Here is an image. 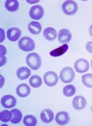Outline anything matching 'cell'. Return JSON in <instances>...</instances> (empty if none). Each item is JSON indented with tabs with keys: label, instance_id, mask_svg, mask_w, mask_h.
I'll return each mask as SVG.
<instances>
[{
	"label": "cell",
	"instance_id": "9",
	"mask_svg": "<svg viewBox=\"0 0 92 126\" xmlns=\"http://www.w3.org/2000/svg\"><path fill=\"white\" fill-rule=\"evenodd\" d=\"M7 38L11 42L17 41L21 36V30L17 27H11L7 31Z\"/></svg>",
	"mask_w": 92,
	"mask_h": 126
},
{
	"label": "cell",
	"instance_id": "21",
	"mask_svg": "<svg viewBox=\"0 0 92 126\" xmlns=\"http://www.w3.org/2000/svg\"><path fill=\"white\" fill-rule=\"evenodd\" d=\"M29 83L34 88H39L42 84V80L39 76L37 75H34L30 78Z\"/></svg>",
	"mask_w": 92,
	"mask_h": 126
},
{
	"label": "cell",
	"instance_id": "14",
	"mask_svg": "<svg viewBox=\"0 0 92 126\" xmlns=\"http://www.w3.org/2000/svg\"><path fill=\"white\" fill-rule=\"evenodd\" d=\"M31 89L27 84L23 83L19 85L16 89V93L21 97H25L30 93Z\"/></svg>",
	"mask_w": 92,
	"mask_h": 126
},
{
	"label": "cell",
	"instance_id": "10",
	"mask_svg": "<svg viewBox=\"0 0 92 126\" xmlns=\"http://www.w3.org/2000/svg\"><path fill=\"white\" fill-rule=\"evenodd\" d=\"M55 121L60 126H64L67 124L70 121L69 113L66 111L59 112L55 116Z\"/></svg>",
	"mask_w": 92,
	"mask_h": 126
},
{
	"label": "cell",
	"instance_id": "6",
	"mask_svg": "<svg viewBox=\"0 0 92 126\" xmlns=\"http://www.w3.org/2000/svg\"><path fill=\"white\" fill-rule=\"evenodd\" d=\"M44 80L46 85L49 87H53L57 83L59 78L54 72L49 71L46 72L44 76Z\"/></svg>",
	"mask_w": 92,
	"mask_h": 126
},
{
	"label": "cell",
	"instance_id": "4",
	"mask_svg": "<svg viewBox=\"0 0 92 126\" xmlns=\"http://www.w3.org/2000/svg\"><path fill=\"white\" fill-rule=\"evenodd\" d=\"M62 10L67 15L75 14L78 10V5L74 0H66L62 5Z\"/></svg>",
	"mask_w": 92,
	"mask_h": 126
},
{
	"label": "cell",
	"instance_id": "18",
	"mask_svg": "<svg viewBox=\"0 0 92 126\" xmlns=\"http://www.w3.org/2000/svg\"><path fill=\"white\" fill-rule=\"evenodd\" d=\"M69 49V46L68 44H65L62 46L52 50L50 52L49 54L51 56L53 57H57L62 56Z\"/></svg>",
	"mask_w": 92,
	"mask_h": 126
},
{
	"label": "cell",
	"instance_id": "22",
	"mask_svg": "<svg viewBox=\"0 0 92 126\" xmlns=\"http://www.w3.org/2000/svg\"><path fill=\"white\" fill-rule=\"evenodd\" d=\"M23 123L25 126H36L37 123L36 118L33 115H28L25 116L23 119Z\"/></svg>",
	"mask_w": 92,
	"mask_h": 126
},
{
	"label": "cell",
	"instance_id": "16",
	"mask_svg": "<svg viewBox=\"0 0 92 126\" xmlns=\"http://www.w3.org/2000/svg\"><path fill=\"white\" fill-rule=\"evenodd\" d=\"M31 75V70L26 67H22L17 71V76L19 79L25 80Z\"/></svg>",
	"mask_w": 92,
	"mask_h": 126
},
{
	"label": "cell",
	"instance_id": "23",
	"mask_svg": "<svg viewBox=\"0 0 92 126\" xmlns=\"http://www.w3.org/2000/svg\"><path fill=\"white\" fill-rule=\"evenodd\" d=\"M12 117V112L8 110H3L0 113V120L3 122H8L11 121Z\"/></svg>",
	"mask_w": 92,
	"mask_h": 126
},
{
	"label": "cell",
	"instance_id": "26",
	"mask_svg": "<svg viewBox=\"0 0 92 126\" xmlns=\"http://www.w3.org/2000/svg\"><path fill=\"white\" fill-rule=\"evenodd\" d=\"M86 49L87 51L92 54V42H88L86 45Z\"/></svg>",
	"mask_w": 92,
	"mask_h": 126
},
{
	"label": "cell",
	"instance_id": "15",
	"mask_svg": "<svg viewBox=\"0 0 92 126\" xmlns=\"http://www.w3.org/2000/svg\"><path fill=\"white\" fill-rule=\"evenodd\" d=\"M43 36L46 40L53 41L57 38V31L52 27H47L44 30Z\"/></svg>",
	"mask_w": 92,
	"mask_h": 126
},
{
	"label": "cell",
	"instance_id": "17",
	"mask_svg": "<svg viewBox=\"0 0 92 126\" xmlns=\"http://www.w3.org/2000/svg\"><path fill=\"white\" fill-rule=\"evenodd\" d=\"M28 29L31 33L34 35H38L41 31L42 26L38 22L32 21L29 24Z\"/></svg>",
	"mask_w": 92,
	"mask_h": 126
},
{
	"label": "cell",
	"instance_id": "20",
	"mask_svg": "<svg viewBox=\"0 0 92 126\" xmlns=\"http://www.w3.org/2000/svg\"><path fill=\"white\" fill-rule=\"evenodd\" d=\"M13 114V117L11 120V122L13 124H18L21 122L23 118V114L20 110L17 109H14L11 110Z\"/></svg>",
	"mask_w": 92,
	"mask_h": 126
},
{
	"label": "cell",
	"instance_id": "5",
	"mask_svg": "<svg viewBox=\"0 0 92 126\" xmlns=\"http://www.w3.org/2000/svg\"><path fill=\"white\" fill-rule=\"evenodd\" d=\"M44 14V9L40 5H35L32 6L29 11L30 17L33 20H39Z\"/></svg>",
	"mask_w": 92,
	"mask_h": 126
},
{
	"label": "cell",
	"instance_id": "11",
	"mask_svg": "<svg viewBox=\"0 0 92 126\" xmlns=\"http://www.w3.org/2000/svg\"><path fill=\"white\" fill-rule=\"evenodd\" d=\"M72 35L69 30L66 28L62 29L58 32V40L61 43H66L70 41Z\"/></svg>",
	"mask_w": 92,
	"mask_h": 126
},
{
	"label": "cell",
	"instance_id": "31",
	"mask_svg": "<svg viewBox=\"0 0 92 126\" xmlns=\"http://www.w3.org/2000/svg\"><path fill=\"white\" fill-rule=\"evenodd\" d=\"M91 66H92V61H91Z\"/></svg>",
	"mask_w": 92,
	"mask_h": 126
},
{
	"label": "cell",
	"instance_id": "2",
	"mask_svg": "<svg viewBox=\"0 0 92 126\" xmlns=\"http://www.w3.org/2000/svg\"><path fill=\"white\" fill-rule=\"evenodd\" d=\"M19 48L23 51H32L35 48V43L34 41L28 37H24L21 39L18 43Z\"/></svg>",
	"mask_w": 92,
	"mask_h": 126
},
{
	"label": "cell",
	"instance_id": "32",
	"mask_svg": "<svg viewBox=\"0 0 92 126\" xmlns=\"http://www.w3.org/2000/svg\"><path fill=\"white\" fill-rule=\"evenodd\" d=\"M91 111H92V107H91Z\"/></svg>",
	"mask_w": 92,
	"mask_h": 126
},
{
	"label": "cell",
	"instance_id": "30",
	"mask_svg": "<svg viewBox=\"0 0 92 126\" xmlns=\"http://www.w3.org/2000/svg\"><path fill=\"white\" fill-rule=\"evenodd\" d=\"M89 31V34H90V36L92 37V24L91 25V26L90 27Z\"/></svg>",
	"mask_w": 92,
	"mask_h": 126
},
{
	"label": "cell",
	"instance_id": "13",
	"mask_svg": "<svg viewBox=\"0 0 92 126\" xmlns=\"http://www.w3.org/2000/svg\"><path fill=\"white\" fill-rule=\"evenodd\" d=\"M40 118L43 122L46 124L49 123L53 120V112L49 109H44L41 112Z\"/></svg>",
	"mask_w": 92,
	"mask_h": 126
},
{
	"label": "cell",
	"instance_id": "29",
	"mask_svg": "<svg viewBox=\"0 0 92 126\" xmlns=\"http://www.w3.org/2000/svg\"><path fill=\"white\" fill-rule=\"evenodd\" d=\"M0 42H2V41H4V38H5V36H4V30L0 28Z\"/></svg>",
	"mask_w": 92,
	"mask_h": 126
},
{
	"label": "cell",
	"instance_id": "8",
	"mask_svg": "<svg viewBox=\"0 0 92 126\" xmlns=\"http://www.w3.org/2000/svg\"><path fill=\"white\" fill-rule=\"evenodd\" d=\"M0 103L4 108L10 109L16 106L17 104V100L14 96L8 94L4 95L1 98Z\"/></svg>",
	"mask_w": 92,
	"mask_h": 126
},
{
	"label": "cell",
	"instance_id": "19",
	"mask_svg": "<svg viewBox=\"0 0 92 126\" xmlns=\"http://www.w3.org/2000/svg\"><path fill=\"white\" fill-rule=\"evenodd\" d=\"M5 7L10 12H14L19 9V3L16 0H7L5 2Z\"/></svg>",
	"mask_w": 92,
	"mask_h": 126
},
{
	"label": "cell",
	"instance_id": "1",
	"mask_svg": "<svg viewBox=\"0 0 92 126\" xmlns=\"http://www.w3.org/2000/svg\"><path fill=\"white\" fill-rule=\"evenodd\" d=\"M26 63L33 70H37L41 65V60L40 56L35 53H32L28 55L26 58Z\"/></svg>",
	"mask_w": 92,
	"mask_h": 126
},
{
	"label": "cell",
	"instance_id": "12",
	"mask_svg": "<svg viewBox=\"0 0 92 126\" xmlns=\"http://www.w3.org/2000/svg\"><path fill=\"white\" fill-rule=\"evenodd\" d=\"M73 107L77 110H81L85 108L87 102L86 99L81 95L75 97L72 101Z\"/></svg>",
	"mask_w": 92,
	"mask_h": 126
},
{
	"label": "cell",
	"instance_id": "25",
	"mask_svg": "<svg viewBox=\"0 0 92 126\" xmlns=\"http://www.w3.org/2000/svg\"><path fill=\"white\" fill-rule=\"evenodd\" d=\"M82 82L86 87L92 88V74H86L82 76Z\"/></svg>",
	"mask_w": 92,
	"mask_h": 126
},
{
	"label": "cell",
	"instance_id": "3",
	"mask_svg": "<svg viewBox=\"0 0 92 126\" xmlns=\"http://www.w3.org/2000/svg\"><path fill=\"white\" fill-rule=\"evenodd\" d=\"M75 74L71 67H67L62 70L60 74L61 81L65 83L71 82L75 78Z\"/></svg>",
	"mask_w": 92,
	"mask_h": 126
},
{
	"label": "cell",
	"instance_id": "27",
	"mask_svg": "<svg viewBox=\"0 0 92 126\" xmlns=\"http://www.w3.org/2000/svg\"><path fill=\"white\" fill-rule=\"evenodd\" d=\"M0 56H4L6 53V49L4 46H3L2 45H0Z\"/></svg>",
	"mask_w": 92,
	"mask_h": 126
},
{
	"label": "cell",
	"instance_id": "28",
	"mask_svg": "<svg viewBox=\"0 0 92 126\" xmlns=\"http://www.w3.org/2000/svg\"><path fill=\"white\" fill-rule=\"evenodd\" d=\"M7 62V59L4 56H0V67L3 66Z\"/></svg>",
	"mask_w": 92,
	"mask_h": 126
},
{
	"label": "cell",
	"instance_id": "7",
	"mask_svg": "<svg viewBox=\"0 0 92 126\" xmlns=\"http://www.w3.org/2000/svg\"><path fill=\"white\" fill-rule=\"evenodd\" d=\"M89 63L88 62L83 59H79L74 64V68L79 73H83L89 69Z\"/></svg>",
	"mask_w": 92,
	"mask_h": 126
},
{
	"label": "cell",
	"instance_id": "24",
	"mask_svg": "<svg viewBox=\"0 0 92 126\" xmlns=\"http://www.w3.org/2000/svg\"><path fill=\"white\" fill-rule=\"evenodd\" d=\"M76 88L73 85H68L63 89L64 94L67 97H71L76 93Z\"/></svg>",
	"mask_w": 92,
	"mask_h": 126
}]
</instances>
